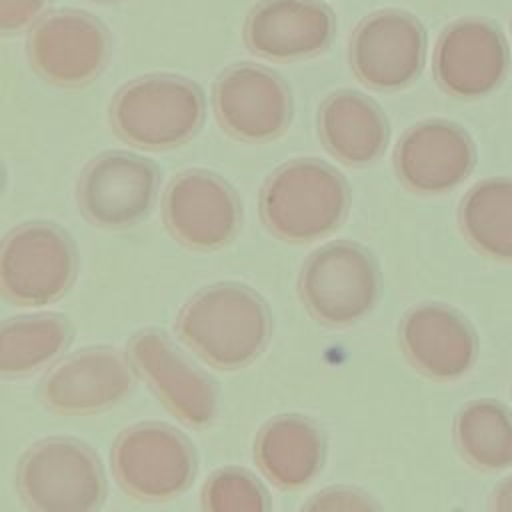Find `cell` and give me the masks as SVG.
Wrapping results in <instances>:
<instances>
[{"label": "cell", "mask_w": 512, "mask_h": 512, "mask_svg": "<svg viewBox=\"0 0 512 512\" xmlns=\"http://www.w3.org/2000/svg\"><path fill=\"white\" fill-rule=\"evenodd\" d=\"M76 272L74 242L52 222L20 224L2 242L0 290L16 306L38 308L60 300Z\"/></svg>", "instance_id": "6"}, {"label": "cell", "mask_w": 512, "mask_h": 512, "mask_svg": "<svg viewBox=\"0 0 512 512\" xmlns=\"http://www.w3.org/2000/svg\"><path fill=\"white\" fill-rule=\"evenodd\" d=\"M204 94L180 76L148 74L122 86L110 106L116 134L146 150L186 144L202 126Z\"/></svg>", "instance_id": "3"}, {"label": "cell", "mask_w": 512, "mask_h": 512, "mask_svg": "<svg viewBox=\"0 0 512 512\" xmlns=\"http://www.w3.org/2000/svg\"><path fill=\"white\" fill-rule=\"evenodd\" d=\"M380 272L372 254L350 240L314 250L302 264L298 294L320 324L344 328L362 320L376 304Z\"/></svg>", "instance_id": "5"}, {"label": "cell", "mask_w": 512, "mask_h": 512, "mask_svg": "<svg viewBox=\"0 0 512 512\" xmlns=\"http://www.w3.org/2000/svg\"><path fill=\"white\" fill-rule=\"evenodd\" d=\"M454 438L462 456L482 470L512 466V416L494 400L466 404L456 416Z\"/></svg>", "instance_id": "23"}, {"label": "cell", "mask_w": 512, "mask_h": 512, "mask_svg": "<svg viewBox=\"0 0 512 512\" xmlns=\"http://www.w3.org/2000/svg\"><path fill=\"white\" fill-rule=\"evenodd\" d=\"M72 326L58 314H32L6 320L0 330V374L28 376L64 352Z\"/></svg>", "instance_id": "21"}, {"label": "cell", "mask_w": 512, "mask_h": 512, "mask_svg": "<svg viewBox=\"0 0 512 512\" xmlns=\"http://www.w3.org/2000/svg\"><path fill=\"white\" fill-rule=\"evenodd\" d=\"M254 460L274 486L298 490L312 482L322 468L324 436L304 416H276L258 430Z\"/></svg>", "instance_id": "20"}, {"label": "cell", "mask_w": 512, "mask_h": 512, "mask_svg": "<svg viewBox=\"0 0 512 512\" xmlns=\"http://www.w3.org/2000/svg\"><path fill=\"white\" fill-rule=\"evenodd\" d=\"M160 174L148 158L110 150L82 170L76 200L88 222L106 230H122L144 220L158 194Z\"/></svg>", "instance_id": "8"}, {"label": "cell", "mask_w": 512, "mask_h": 512, "mask_svg": "<svg viewBox=\"0 0 512 512\" xmlns=\"http://www.w3.org/2000/svg\"><path fill=\"white\" fill-rule=\"evenodd\" d=\"M134 384L136 368L122 352L86 348L58 362L42 378L40 398L58 414H94L122 402Z\"/></svg>", "instance_id": "13"}, {"label": "cell", "mask_w": 512, "mask_h": 512, "mask_svg": "<svg viewBox=\"0 0 512 512\" xmlns=\"http://www.w3.org/2000/svg\"><path fill=\"white\" fill-rule=\"evenodd\" d=\"M110 36L100 20L80 10H56L42 16L28 34V60L50 84L80 88L106 66Z\"/></svg>", "instance_id": "10"}, {"label": "cell", "mask_w": 512, "mask_h": 512, "mask_svg": "<svg viewBox=\"0 0 512 512\" xmlns=\"http://www.w3.org/2000/svg\"><path fill=\"white\" fill-rule=\"evenodd\" d=\"M16 488L30 512H98L106 498V476L90 446L52 436L24 452Z\"/></svg>", "instance_id": "4"}, {"label": "cell", "mask_w": 512, "mask_h": 512, "mask_svg": "<svg viewBox=\"0 0 512 512\" xmlns=\"http://www.w3.org/2000/svg\"><path fill=\"white\" fill-rule=\"evenodd\" d=\"M50 0H0V28L4 34H18L32 28L48 12Z\"/></svg>", "instance_id": "26"}, {"label": "cell", "mask_w": 512, "mask_h": 512, "mask_svg": "<svg viewBox=\"0 0 512 512\" xmlns=\"http://www.w3.org/2000/svg\"><path fill=\"white\" fill-rule=\"evenodd\" d=\"M318 134L336 160L348 166H366L386 150L388 122L368 96L338 90L320 104Z\"/></svg>", "instance_id": "19"}, {"label": "cell", "mask_w": 512, "mask_h": 512, "mask_svg": "<svg viewBox=\"0 0 512 512\" xmlns=\"http://www.w3.org/2000/svg\"><path fill=\"white\" fill-rule=\"evenodd\" d=\"M96 2H120V0H96Z\"/></svg>", "instance_id": "28"}, {"label": "cell", "mask_w": 512, "mask_h": 512, "mask_svg": "<svg viewBox=\"0 0 512 512\" xmlns=\"http://www.w3.org/2000/svg\"><path fill=\"white\" fill-rule=\"evenodd\" d=\"M458 220L480 252L512 260V178H488L472 186L460 204Z\"/></svg>", "instance_id": "22"}, {"label": "cell", "mask_w": 512, "mask_h": 512, "mask_svg": "<svg viewBox=\"0 0 512 512\" xmlns=\"http://www.w3.org/2000/svg\"><path fill=\"white\" fill-rule=\"evenodd\" d=\"M110 462L120 488L140 502L172 500L196 474V452L188 438L158 422L126 428L114 440Z\"/></svg>", "instance_id": "7"}, {"label": "cell", "mask_w": 512, "mask_h": 512, "mask_svg": "<svg viewBox=\"0 0 512 512\" xmlns=\"http://www.w3.org/2000/svg\"><path fill=\"white\" fill-rule=\"evenodd\" d=\"M426 60V32L402 10L366 16L350 38V66L374 90H400L412 84Z\"/></svg>", "instance_id": "11"}, {"label": "cell", "mask_w": 512, "mask_h": 512, "mask_svg": "<svg viewBox=\"0 0 512 512\" xmlns=\"http://www.w3.org/2000/svg\"><path fill=\"white\" fill-rule=\"evenodd\" d=\"M300 512H384L374 498L350 486H330L314 494Z\"/></svg>", "instance_id": "25"}, {"label": "cell", "mask_w": 512, "mask_h": 512, "mask_svg": "<svg viewBox=\"0 0 512 512\" xmlns=\"http://www.w3.org/2000/svg\"><path fill=\"white\" fill-rule=\"evenodd\" d=\"M476 162L468 132L450 120H424L400 138L394 168L400 182L418 194H442L462 184Z\"/></svg>", "instance_id": "16"}, {"label": "cell", "mask_w": 512, "mask_h": 512, "mask_svg": "<svg viewBox=\"0 0 512 512\" xmlns=\"http://www.w3.org/2000/svg\"><path fill=\"white\" fill-rule=\"evenodd\" d=\"M350 192L330 164L296 158L278 166L260 192V216L284 242H314L334 232L346 218Z\"/></svg>", "instance_id": "2"}, {"label": "cell", "mask_w": 512, "mask_h": 512, "mask_svg": "<svg viewBox=\"0 0 512 512\" xmlns=\"http://www.w3.org/2000/svg\"><path fill=\"white\" fill-rule=\"evenodd\" d=\"M204 512H268L264 486L244 468L228 466L212 472L202 488Z\"/></svg>", "instance_id": "24"}, {"label": "cell", "mask_w": 512, "mask_h": 512, "mask_svg": "<svg viewBox=\"0 0 512 512\" xmlns=\"http://www.w3.org/2000/svg\"><path fill=\"white\" fill-rule=\"evenodd\" d=\"M162 214L168 232L186 248L212 252L228 246L242 224L234 188L208 170H184L164 192Z\"/></svg>", "instance_id": "9"}, {"label": "cell", "mask_w": 512, "mask_h": 512, "mask_svg": "<svg viewBox=\"0 0 512 512\" xmlns=\"http://www.w3.org/2000/svg\"><path fill=\"white\" fill-rule=\"evenodd\" d=\"M398 336L410 364L428 378H460L476 356L472 326L456 310L442 304H422L408 310Z\"/></svg>", "instance_id": "18"}, {"label": "cell", "mask_w": 512, "mask_h": 512, "mask_svg": "<svg viewBox=\"0 0 512 512\" xmlns=\"http://www.w3.org/2000/svg\"><path fill=\"white\" fill-rule=\"evenodd\" d=\"M510 52L504 34L488 20L462 18L450 24L434 48V76L456 98H482L500 86Z\"/></svg>", "instance_id": "14"}, {"label": "cell", "mask_w": 512, "mask_h": 512, "mask_svg": "<svg viewBox=\"0 0 512 512\" xmlns=\"http://www.w3.org/2000/svg\"><path fill=\"white\" fill-rule=\"evenodd\" d=\"M334 30V14L320 0H262L246 18L244 40L260 58L294 62L326 50Z\"/></svg>", "instance_id": "17"}, {"label": "cell", "mask_w": 512, "mask_h": 512, "mask_svg": "<svg viewBox=\"0 0 512 512\" xmlns=\"http://www.w3.org/2000/svg\"><path fill=\"white\" fill-rule=\"evenodd\" d=\"M128 356L162 404L184 424L206 428L216 416L214 382L190 364L160 330L146 328L128 342Z\"/></svg>", "instance_id": "15"}, {"label": "cell", "mask_w": 512, "mask_h": 512, "mask_svg": "<svg viewBox=\"0 0 512 512\" xmlns=\"http://www.w3.org/2000/svg\"><path fill=\"white\" fill-rule=\"evenodd\" d=\"M492 512H512V476L496 486L492 494Z\"/></svg>", "instance_id": "27"}, {"label": "cell", "mask_w": 512, "mask_h": 512, "mask_svg": "<svg viewBox=\"0 0 512 512\" xmlns=\"http://www.w3.org/2000/svg\"><path fill=\"white\" fill-rule=\"evenodd\" d=\"M180 340L218 370L252 364L268 344L272 320L258 292L234 282L196 292L176 318Z\"/></svg>", "instance_id": "1"}, {"label": "cell", "mask_w": 512, "mask_h": 512, "mask_svg": "<svg viewBox=\"0 0 512 512\" xmlns=\"http://www.w3.org/2000/svg\"><path fill=\"white\" fill-rule=\"evenodd\" d=\"M214 112L220 126L242 142H270L292 118L288 86L272 70L242 62L226 68L214 84Z\"/></svg>", "instance_id": "12"}]
</instances>
